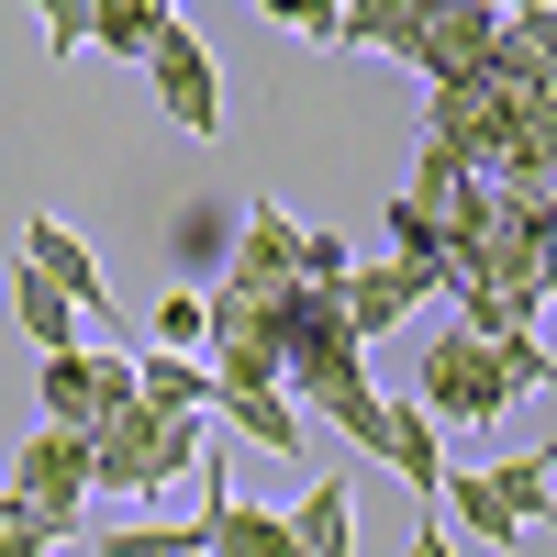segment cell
Segmentation results:
<instances>
[{"instance_id":"obj_13","label":"cell","mask_w":557,"mask_h":557,"mask_svg":"<svg viewBox=\"0 0 557 557\" xmlns=\"http://www.w3.org/2000/svg\"><path fill=\"white\" fill-rule=\"evenodd\" d=\"M78 12H89V57H146V45L178 23V0H78Z\"/></svg>"},{"instance_id":"obj_4","label":"cell","mask_w":557,"mask_h":557,"mask_svg":"<svg viewBox=\"0 0 557 557\" xmlns=\"http://www.w3.org/2000/svg\"><path fill=\"white\" fill-rule=\"evenodd\" d=\"M435 502H457V524H469L480 546H524L546 524V457H502V469H469V480L446 469Z\"/></svg>"},{"instance_id":"obj_12","label":"cell","mask_w":557,"mask_h":557,"mask_svg":"<svg viewBox=\"0 0 557 557\" xmlns=\"http://www.w3.org/2000/svg\"><path fill=\"white\" fill-rule=\"evenodd\" d=\"M446 12V0H346V23H335V45L346 57H401L412 34H424Z\"/></svg>"},{"instance_id":"obj_3","label":"cell","mask_w":557,"mask_h":557,"mask_svg":"<svg viewBox=\"0 0 557 557\" xmlns=\"http://www.w3.org/2000/svg\"><path fill=\"white\" fill-rule=\"evenodd\" d=\"M412 391H424V424H491V412L524 401L513 380H502V357H491L480 335H457V323L412 357Z\"/></svg>"},{"instance_id":"obj_9","label":"cell","mask_w":557,"mask_h":557,"mask_svg":"<svg viewBox=\"0 0 557 557\" xmlns=\"http://www.w3.org/2000/svg\"><path fill=\"white\" fill-rule=\"evenodd\" d=\"M435 290H446L435 268L380 257V268H346V278H335V312H346V335H357V346H380V335H401V312H412V301H435Z\"/></svg>"},{"instance_id":"obj_10","label":"cell","mask_w":557,"mask_h":557,"mask_svg":"<svg viewBox=\"0 0 557 557\" xmlns=\"http://www.w3.org/2000/svg\"><path fill=\"white\" fill-rule=\"evenodd\" d=\"M23 268H34V278H45V290H57V301H67L78 323H89V312H112V278L89 268V246H78V223H57V212H34V223H23Z\"/></svg>"},{"instance_id":"obj_8","label":"cell","mask_w":557,"mask_h":557,"mask_svg":"<svg viewBox=\"0 0 557 557\" xmlns=\"http://www.w3.org/2000/svg\"><path fill=\"white\" fill-rule=\"evenodd\" d=\"M223 290H301V223L278 201H246L223 235Z\"/></svg>"},{"instance_id":"obj_1","label":"cell","mask_w":557,"mask_h":557,"mask_svg":"<svg viewBox=\"0 0 557 557\" xmlns=\"http://www.w3.org/2000/svg\"><path fill=\"white\" fill-rule=\"evenodd\" d=\"M201 446L212 424H190V412H157V401H112L101 424H89V491H168V480H190L201 469Z\"/></svg>"},{"instance_id":"obj_27","label":"cell","mask_w":557,"mask_h":557,"mask_svg":"<svg viewBox=\"0 0 557 557\" xmlns=\"http://www.w3.org/2000/svg\"><path fill=\"white\" fill-rule=\"evenodd\" d=\"M190 557H201V546H190Z\"/></svg>"},{"instance_id":"obj_14","label":"cell","mask_w":557,"mask_h":557,"mask_svg":"<svg viewBox=\"0 0 557 557\" xmlns=\"http://www.w3.org/2000/svg\"><path fill=\"white\" fill-rule=\"evenodd\" d=\"M278 524H290V557H357V513H346V480H312V491H301V502H290Z\"/></svg>"},{"instance_id":"obj_18","label":"cell","mask_w":557,"mask_h":557,"mask_svg":"<svg viewBox=\"0 0 557 557\" xmlns=\"http://www.w3.org/2000/svg\"><path fill=\"white\" fill-rule=\"evenodd\" d=\"M223 235H235V223H223L212 201L168 223V257H178V290H190V278H223Z\"/></svg>"},{"instance_id":"obj_24","label":"cell","mask_w":557,"mask_h":557,"mask_svg":"<svg viewBox=\"0 0 557 557\" xmlns=\"http://www.w3.org/2000/svg\"><path fill=\"white\" fill-rule=\"evenodd\" d=\"M45 546H57V535H45V524L23 513V502H12V491H0V557H45Z\"/></svg>"},{"instance_id":"obj_23","label":"cell","mask_w":557,"mask_h":557,"mask_svg":"<svg viewBox=\"0 0 557 557\" xmlns=\"http://www.w3.org/2000/svg\"><path fill=\"white\" fill-rule=\"evenodd\" d=\"M34 23H45V57H89V12L78 0H34Z\"/></svg>"},{"instance_id":"obj_26","label":"cell","mask_w":557,"mask_h":557,"mask_svg":"<svg viewBox=\"0 0 557 557\" xmlns=\"http://www.w3.org/2000/svg\"><path fill=\"white\" fill-rule=\"evenodd\" d=\"M480 12H491V23H513V12H535V0H480Z\"/></svg>"},{"instance_id":"obj_7","label":"cell","mask_w":557,"mask_h":557,"mask_svg":"<svg viewBox=\"0 0 557 557\" xmlns=\"http://www.w3.org/2000/svg\"><path fill=\"white\" fill-rule=\"evenodd\" d=\"M34 401H45V424H57V435H89L112 401H134V346H67V357H45Z\"/></svg>"},{"instance_id":"obj_21","label":"cell","mask_w":557,"mask_h":557,"mask_svg":"<svg viewBox=\"0 0 557 557\" xmlns=\"http://www.w3.org/2000/svg\"><path fill=\"white\" fill-rule=\"evenodd\" d=\"M257 12H268L278 34H301V45H335V23H346V0H257Z\"/></svg>"},{"instance_id":"obj_22","label":"cell","mask_w":557,"mask_h":557,"mask_svg":"<svg viewBox=\"0 0 557 557\" xmlns=\"http://www.w3.org/2000/svg\"><path fill=\"white\" fill-rule=\"evenodd\" d=\"M357 257H346V235H323V223H301V290H335Z\"/></svg>"},{"instance_id":"obj_16","label":"cell","mask_w":557,"mask_h":557,"mask_svg":"<svg viewBox=\"0 0 557 557\" xmlns=\"http://www.w3.org/2000/svg\"><path fill=\"white\" fill-rule=\"evenodd\" d=\"M212 412H223V435H246V446H268V457H301L290 391H212Z\"/></svg>"},{"instance_id":"obj_19","label":"cell","mask_w":557,"mask_h":557,"mask_svg":"<svg viewBox=\"0 0 557 557\" xmlns=\"http://www.w3.org/2000/svg\"><path fill=\"white\" fill-rule=\"evenodd\" d=\"M190 546H201V524H146V513L101 524V557H190Z\"/></svg>"},{"instance_id":"obj_6","label":"cell","mask_w":557,"mask_h":557,"mask_svg":"<svg viewBox=\"0 0 557 557\" xmlns=\"http://www.w3.org/2000/svg\"><path fill=\"white\" fill-rule=\"evenodd\" d=\"M12 502L45 524V535H78V513H89V435H57V424H34L23 435V457H12Z\"/></svg>"},{"instance_id":"obj_25","label":"cell","mask_w":557,"mask_h":557,"mask_svg":"<svg viewBox=\"0 0 557 557\" xmlns=\"http://www.w3.org/2000/svg\"><path fill=\"white\" fill-rule=\"evenodd\" d=\"M401 557H457V546H446V524H435V513H412V535H401Z\"/></svg>"},{"instance_id":"obj_11","label":"cell","mask_w":557,"mask_h":557,"mask_svg":"<svg viewBox=\"0 0 557 557\" xmlns=\"http://www.w3.org/2000/svg\"><path fill=\"white\" fill-rule=\"evenodd\" d=\"M380 469H401V491H412V513L446 491V435L424 424V401H391V435H380Z\"/></svg>"},{"instance_id":"obj_5","label":"cell","mask_w":557,"mask_h":557,"mask_svg":"<svg viewBox=\"0 0 557 557\" xmlns=\"http://www.w3.org/2000/svg\"><path fill=\"white\" fill-rule=\"evenodd\" d=\"M134 67H146L157 112H168L178 134H190V146H212V134H223V67H212V45H201L190 23H168V34L146 45V57H134Z\"/></svg>"},{"instance_id":"obj_15","label":"cell","mask_w":557,"mask_h":557,"mask_svg":"<svg viewBox=\"0 0 557 557\" xmlns=\"http://www.w3.org/2000/svg\"><path fill=\"white\" fill-rule=\"evenodd\" d=\"M134 401L212 424V368H201V357H157V346H134Z\"/></svg>"},{"instance_id":"obj_17","label":"cell","mask_w":557,"mask_h":557,"mask_svg":"<svg viewBox=\"0 0 557 557\" xmlns=\"http://www.w3.org/2000/svg\"><path fill=\"white\" fill-rule=\"evenodd\" d=\"M12 323H23V335H34V357H67V346H89V323H78V312H67L57 290H45L34 268L12 278Z\"/></svg>"},{"instance_id":"obj_2","label":"cell","mask_w":557,"mask_h":557,"mask_svg":"<svg viewBox=\"0 0 557 557\" xmlns=\"http://www.w3.org/2000/svg\"><path fill=\"white\" fill-rule=\"evenodd\" d=\"M524 134H557V101H524V89H502V78H446V89H424V146L457 157V168L513 157Z\"/></svg>"},{"instance_id":"obj_20","label":"cell","mask_w":557,"mask_h":557,"mask_svg":"<svg viewBox=\"0 0 557 557\" xmlns=\"http://www.w3.org/2000/svg\"><path fill=\"white\" fill-rule=\"evenodd\" d=\"M201 323H212L201 290H168V301H157V357H201Z\"/></svg>"}]
</instances>
